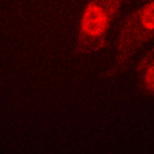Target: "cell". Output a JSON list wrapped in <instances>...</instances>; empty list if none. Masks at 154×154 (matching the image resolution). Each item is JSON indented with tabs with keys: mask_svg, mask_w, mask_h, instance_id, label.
Segmentation results:
<instances>
[{
	"mask_svg": "<svg viewBox=\"0 0 154 154\" xmlns=\"http://www.w3.org/2000/svg\"><path fill=\"white\" fill-rule=\"evenodd\" d=\"M154 40V0H143L131 8L122 17L116 29L114 38V59L105 79L112 80L120 77L133 59L148 43Z\"/></svg>",
	"mask_w": 154,
	"mask_h": 154,
	"instance_id": "cell-1",
	"label": "cell"
},
{
	"mask_svg": "<svg viewBox=\"0 0 154 154\" xmlns=\"http://www.w3.org/2000/svg\"><path fill=\"white\" fill-rule=\"evenodd\" d=\"M130 2L133 0H86L74 31V54L91 57L111 51V26Z\"/></svg>",
	"mask_w": 154,
	"mask_h": 154,
	"instance_id": "cell-2",
	"label": "cell"
},
{
	"mask_svg": "<svg viewBox=\"0 0 154 154\" xmlns=\"http://www.w3.org/2000/svg\"><path fill=\"white\" fill-rule=\"evenodd\" d=\"M137 91L145 97H154V46L146 49L134 65Z\"/></svg>",
	"mask_w": 154,
	"mask_h": 154,
	"instance_id": "cell-3",
	"label": "cell"
}]
</instances>
